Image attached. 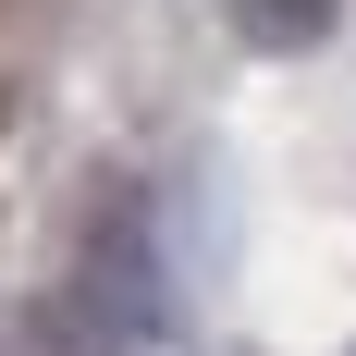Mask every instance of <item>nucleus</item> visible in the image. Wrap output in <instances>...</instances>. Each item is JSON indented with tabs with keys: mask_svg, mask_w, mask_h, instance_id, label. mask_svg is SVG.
<instances>
[]
</instances>
